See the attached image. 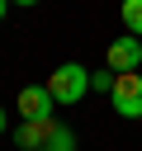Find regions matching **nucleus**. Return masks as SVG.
<instances>
[{
	"instance_id": "obj_1",
	"label": "nucleus",
	"mask_w": 142,
	"mask_h": 151,
	"mask_svg": "<svg viewBox=\"0 0 142 151\" xmlns=\"http://www.w3.org/2000/svg\"><path fill=\"white\" fill-rule=\"evenodd\" d=\"M47 94H52L57 104H80V99L90 94V71H85L80 61H62V66L47 76Z\"/></svg>"
},
{
	"instance_id": "obj_2",
	"label": "nucleus",
	"mask_w": 142,
	"mask_h": 151,
	"mask_svg": "<svg viewBox=\"0 0 142 151\" xmlns=\"http://www.w3.org/2000/svg\"><path fill=\"white\" fill-rule=\"evenodd\" d=\"M109 99H114V113H118V118L137 123V118H142V76H137V71H133V76H118Z\"/></svg>"
},
{
	"instance_id": "obj_3",
	"label": "nucleus",
	"mask_w": 142,
	"mask_h": 151,
	"mask_svg": "<svg viewBox=\"0 0 142 151\" xmlns=\"http://www.w3.org/2000/svg\"><path fill=\"white\" fill-rule=\"evenodd\" d=\"M137 66H142V38H133V33L128 38H114L109 42V71L114 76H133Z\"/></svg>"
},
{
	"instance_id": "obj_4",
	"label": "nucleus",
	"mask_w": 142,
	"mask_h": 151,
	"mask_svg": "<svg viewBox=\"0 0 142 151\" xmlns=\"http://www.w3.org/2000/svg\"><path fill=\"white\" fill-rule=\"evenodd\" d=\"M19 113H24L28 123H43V118L57 113V99L47 94V85H24V90H19Z\"/></svg>"
},
{
	"instance_id": "obj_5",
	"label": "nucleus",
	"mask_w": 142,
	"mask_h": 151,
	"mask_svg": "<svg viewBox=\"0 0 142 151\" xmlns=\"http://www.w3.org/2000/svg\"><path fill=\"white\" fill-rule=\"evenodd\" d=\"M52 127H57V118H43V123L19 118V127H14V146H19V151H43L47 137H52Z\"/></svg>"
},
{
	"instance_id": "obj_6",
	"label": "nucleus",
	"mask_w": 142,
	"mask_h": 151,
	"mask_svg": "<svg viewBox=\"0 0 142 151\" xmlns=\"http://www.w3.org/2000/svg\"><path fill=\"white\" fill-rule=\"evenodd\" d=\"M118 14H123V28H128L133 38H142V0H123Z\"/></svg>"
},
{
	"instance_id": "obj_7",
	"label": "nucleus",
	"mask_w": 142,
	"mask_h": 151,
	"mask_svg": "<svg viewBox=\"0 0 142 151\" xmlns=\"http://www.w3.org/2000/svg\"><path fill=\"white\" fill-rule=\"evenodd\" d=\"M43 151H76V132L66 127V123H57L52 127V137H47V146Z\"/></svg>"
},
{
	"instance_id": "obj_8",
	"label": "nucleus",
	"mask_w": 142,
	"mask_h": 151,
	"mask_svg": "<svg viewBox=\"0 0 142 151\" xmlns=\"http://www.w3.org/2000/svg\"><path fill=\"white\" fill-rule=\"evenodd\" d=\"M114 80H118V76H114L109 66H104V71H90V90H95V94H114Z\"/></svg>"
},
{
	"instance_id": "obj_9",
	"label": "nucleus",
	"mask_w": 142,
	"mask_h": 151,
	"mask_svg": "<svg viewBox=\"0 0 142 151\" xmlns=\"http://www.w3.org/2000/svg\"><path fill=\"white\" fill-rule=\"evenodd\" d=\"M5 127H9V113H5V109H0V132H5Z\"/></svg>"
},
{
	"instance_id": "obj_10",
	"label": "nucleus",
	"mask_w": 142,
	"mask_h": 151,
	"mask_svg": "<svg viewBox=\"0 0 142 151\" xmlns=\"http://www.w3.org/2000/svg\"><path fill=\"white\" fill-rule=\"evenodd\" d=\"M9 5H38V0H9Z\"/></svg>"
},
{
	"instance_id": "obj_11",
	"label": "nucleus",
	"mask_w": 142,
	"mask_h": 151,
	"mask_svg": "<svg viewBox=\"0 0 142 151\" xmlns=\"http://www.w3.org/2000/svg\"><path fill=\"white\" fill-rule=\"evenodd\" d=\"M5 9H9V0H0V19H5Z\"/></svg>"
}]
</instances>
